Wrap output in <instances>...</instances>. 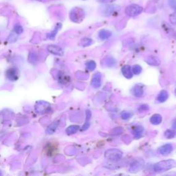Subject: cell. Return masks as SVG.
<instances>
[{
    "label": "cell",
    "instance_id": "cell-10",
    "mask_svg": "<svg viewBox=\"0 0 176 176\" xmlns=\"http://www.w3.org/2000/svg\"><path fill=\"white\" fill-rule=\"evenodd\" d=\"M47 50L52 54V55H55L56 56H63L64 55V52L61 47H59L58 46H56V45H50V46L47 47Z\"/></svg>",
    "mask_w": 176,
    "mask_h": 176
},
{
    "label": "cell",
    "instance_id": "cell-21",
    "mask_svg": "<svg viewBox=\"0 0 176 176\" xmlns=\"http://www.w3.org/2000/svg\"><path fill=\"white\" fill-rule=\"evenodd\" d=\"M80 129V127L78 125H72L69 127L67 128L66 132L68 135H72V134H74L76 133Z\"/></svg>",
    "mask_w": 176,
    "mask_h": 176
},
{
    "label": "cell",
    "instance_id": "cell-39",
    "mask_svg": "<svg viewBox=\"0 0 176 176\" xmlns=\"http://www.w3.org/2000/svg\"><path fill=\"white\" fill-rule=\"evenodd\" d=\"M173 129L175 130L176 132V121H175L174 123H173Z\"/></svg>",
    "mask_w": 176,
    "mask_h": 176
},
{
    "label": "cell",
    "instance_id": "cell-6",
    "mask_svg": "<svg viewBox=\"0 0 176 176\" xmlns=\"http://www.w3.org/2000/svg\"><path fill=\"white\" fill-rule=\"evenodd\" d=\"M50 104L47 103V102H44V101H39V102H38L35 105L36 111L38 113H41V114L47 112L50 109Z\"/></svg>",
    "mask_w": 176,
    "mask_h": 176
},
{
    "label": "cell",
    "instance_id": "cell-37",
    "mask_svg": "<svg viewBox=\"0 0 176 176\" xmlns=\"http://www.w3.org/2000/svg\"><path fill=\"white\" fill-rule=\"evenodd\" d=\"M98 2L103 3V4H107V3H112L115 2L116 0H97Z\"/></svg>",
    "mask_w": 176,
    "mask_h": 176
},
{
    "label": "cell",
    "instance_id": "cell-12",
    "mask_svg": "<svg viewBox=\"0 0 176 176\" xmlns=\"http://www.w3.org/2000/svg\"><path fill=\"white\" fill-rule=\"evenodd\" d=\"M145 61L149 65H153V66H158L160 64V60L155 56H148L145 58Z\"/></svg>",
    "mask_w": 176,
    "mask_h": 176
},
{
    "label": "cell",
    "instance_id": "cell-9",
    "mask_svg": "<svg viewBox=\"0 0 176 176\" xmlns=\"http://www.w3.org/2000/svg\"><path fill=\"white\" fill-rule=\"evenodd\" d=\"M101 13L103 14L104 16H109L112 14L118 8L117 6L114 5H108L105 6L103 8H101Z\"/></svg>",
    "mask_w": 176,
    "mask_h": 176
},
{
    "label": "cell",
    "instance_id": "cell-31",
    "mask_svg": "<svg viewBox=\"0 0 176 176\" xmlns=\"http://www.w3.org/2000/svg\"><path fill=\"white\" fill-rule=\"evenodd\" d=\"M14 32L17 35H19V34H22L23 31V27L21 26L20 24H16L14 27Z\"/></svg>",
    "mask_w": 176,
    "mask_h": 176
},
{
    "label": "cell",
    "instance_id": "cell-3",
    "mask_svg": "<svg viewBox=\"0 0 176 176\" xmlns=\"http://www.w3.org/2000/svg\"><path fill=\"white\" fill-rule=\"evenodd\" d=\"M123 152L118 149H109L105 153V158L111 161H118L123 157Z\"/></svg>",
    "mask_w": 176,
    "mask_h": 176
},
{
    "label": "cell",
    "instance_id": "cell-22",
    "mask_svg": "<svg viewBox=\"0 0 176 176\" xmlns=\"http://www.w3.org/2000/svg\"><path fill=\"white\" fill-rule=\"evenodd\" d=\"M61 28V23H58V24L56 26L55 30H54V31H53L52 32H50V34L47 35V37H48V38L50 39L53 40L55 38L56 35V33H57V32H58L59 30Z\"/></svg>",
    "mask_w": 176,
    "mask_h": 176
},
{
    "label": "cell",
    "instance_id": "cell-32",
    "mask_svg": "<svg viewBox=\"0 0 176 176\" xmlns=\"http://www.w3.org/2000/svg\"><path fill=\"white\" fill-rule=\"evenodd\" d=\"M169 21L173 25H176V11L170 14Z\"/></svg>",
    "mask_w": 176,
    "mask_h": 176
},
{
    "label": "cell",
    "instance_id": "cell-42",
    "mask_svg": "<svg viewBox=\"0 0 176 176\" xmlns=\"http://www.w3.org/2000/svg\"><path fill=\"white\" fill-rule=\"evenodd\" d=\"M0 176H1V172H0Z\"/></svg>",
    "mask_w": 176,
    "mask_h": 176
},
{
    "label": "cell",
    "instance_id": "cell-29",
    "mask_svg": "<svg viewBox=\"0 0 176 176\" xmlns=\"http://www.w3.org/2000/svg\"><path fill=\"white\" fill-rule=\"evenodd\" d=\"M123 132V128L121 127H118L114 128V129L112 131L111 134L112 135L116 136V135H120V134H121Z\"/></svg>",
    "mask_w": 176,
    "mask_h": 176
},
{
    "label": "cell",
    "instance_id": "cell-27",
    "mask_svg": "<svg viewBox=\"0 0 176 176\" xmlns=\"http://www.w3.org/2000/svg\"><path fill=\"white\" fill-rule=\"evenodd\" d=\"M132 70L133 74H135V75H138V74L141 73L142 68L141 66H140L139 65H135L132 67Z\"/></svg>",
    "mask_w": 176,
    "mask_h": 176
},
{
    "label": "cell",
    "instance_id": "cell-26",
    "mask_svg": "<svg viewBox=\"0 0 176 176\" xmlns=\"http://www.w3.org/2000/svg\"><path fill=\"white\" fill-rule=\"evenodd\" d=\"M86 67L89 71H94L96 68V63L94 61H89L86 63Z\"/></svg>",
    "mask_w": 176,
    "mask_h": 176
},
{
    "label": "cell",
    "instance_id": "cell-30",
    "mask_svg": "<svg viewBox=\"0 0 176 176\" xmlns=\"http://www.w3.org/2000/svg\"><path fill=\"white\" fill-rule=\"evenodd\" d=\"M76 76L78 79L83 80H86L89 78L88 74L85 72H78L76 73Z\"/></svg>",
    "mask_w": 176,
    "mask_h": 176
},
{
    "label": "cell",
    "instance_id": "cell-4",
    "mask_svg": "<svg viewBox=\"0 0 176 176\" xmlns=\"http://www.w3.org/2000/svg\"><path fill=\"white\" fill-rule=\"evenodd\" d=\"M143 8L141 6L137 4H132L128 6L125 8V14L129 17H136L141 14L142 12Z\"/></svg>",
    "mask_w": 176,
    "mask_h": 176
},
{
    "label": "cell",
    "instance_id": "cell-14",
    "mask_svg": "<svg viewBox=\"0 0 176 176\" xmlns=\"http://www.w3.org/2000/svg\"><path fill=\"white\" fill-rule=\"evenodd\" d=\"M112 35V32L108 31V30H101L100 31V32H98V37H99L100 39L104 41V40H107L108 39L109 37H111Z\"/></svg>",
    "mask_w": 176,
    "mask_h": 176
},
{
    "label": "cell",
    "instance_id": "cell-38",
    "mask_svg": "<svg viewBox=\"0 0 176 176\" xmlns=\"http://www.w3.org/2000/svg\"><path fill=\"white\" fill-rule=\"evenodd\" d=\"M89 125H89V122H86V123H85V125H83V128H82V130H83V131H85V130H87V129H88V128L89 127Z\"/></svg>",
    "mask_w": 176,
    "mask_h": 176
},
{
    "label": "cell",
    "instance_id": "cell-24",
    "mask_svg": "<svg viewBox=\"0 0 176 176\" xmlns=\"http://www.w3.org/2000/svg\"><path fill=\"white\" fill-rule=\"evenodd\" d=\"M93 43V40L92 39L90 38H83V39L80 41V46L83 47H88L89 46Z\"/></svg>",
    "mask_w": 176,
    "mask_h": 176
},
{
    "label": "cell",
    "instance_id": "cell-1",
    "mask_svg": "<svg viewBox=\"0 0 176 176\" xmlns=\"http://www.w3.org/2000/svg\"><path fill=\"white\" fill-rule=\"evenodd\" d=\"M176 166V162L174 160H166L160 161L156 163L153 166L154 171L157 173H162L167 171L169 170L173 169Z\"/></svg>",
    "mask_w": 176,
    "mask_h": 176
},
{
    "label": "cell",
    "instance_id": "cell-33",
    "mask_svg": "<svg viewBox=\"0 0 176 176\" xmlns=\"http://www.w3.org/2000/svg\"><path fill=\"white\" fill-rule=\"evenodd\" d=\"M148 109H149V106L147 105H141L138 107V112L141 113L147 111Z\"/></svg>",
    "mask_w": 176,
    "mask_h": 176
},
{
    "label": "cell",
    "instance_id": "cell-11",
    "mask_svg": "<svg viewBox=\"0 0 176 176\" xmlns=\"http://www.w3.org/2000/svg\"><path fill=\"white\" fill-rule=\"evenodd\" d=\"M174 150V146L171 144H166L160 147L158 149L159 153L162 156H167Z\"/></svg>",
    "mask_w": 176,
    "mask_h": 176
},
{
    "label": "cell",
    "instance_id": "cell-28",
    "mask_svg": "<svg viewBox=\"0 0 176 176\" xmlns=\"http://www.w3.org/2000/svg\"><path fill=\"white\" fill-rule=\"evenodd\" d=\"M132 116V114L129 112H123L121 114V117L123 120L127 121Z\"/></svg>",
    "mask_w": 176,
    "mask_h": 176
},
{
    "label": "cell",
    "instance_id": "cell-40",
    "mask_svg": "<svg viewBox=\"0 0 176 176\" xmlns=\"http://www.w3.org/2000/svg\"><path fill=\"white\" fill-rule=\"evenodd\" d=\"M37 1H44V0H37Z\"/></svg>",
    "mask_w": 176,
    "mask_h": 176
},
{
    "label": "cell",
    "instance_id": "cell-25",
    "mask_svg": "<svg viewBox=\"0 0 176 176\" xmlns=\"http://www.w3.org/2000/svg\"><path fill=\"white\" fill-rule=\"evenodd\" d=\"M175 135H176V132L174 129H167L165 132V136L168 139H171L173 138H174Z\"/></svg>",
    "mask_w": 176,
    "mask_h": 176
},
{
    "label": "cell",
    "instance_id": "cell-20",
    "mask_svg": "<svg viewBox=\"0 0 176 176\" xmlns=\"http://www.w3.org/2000/svg\"><path fill=\"white\" fill-rule=\"evenodd\" d=\"M58 125H59L58 121L54 122V123H52L48 127H47V129L46 130L47 133H49V134L53 133L56 131V128H57V127H58Z\"/></svg>",
    "mask_w": 176,
    "mask_h": 176
},
{
    "label": "cell",
    "instance_id": "cell-17",
    "mask_svg": "<svg viewBox=\"0 0 176 176\" xmlns=\"http://www.w3.org/2000/svg\"><path fill=\"white\" fill-rule=\"evenodd\" d=\"M104 65L108 68H112L114 67L116 63V61L114 58L111 57V56H107V57L103 59Z\"/></svg>",
    "mask_w": 176,
    "mask_h": 176
},
{
    "label": "cell",
    "instance_id": "cell-2",
    "mask_svg": "<svg viewBox=\"0 0 176 176\" xmlns=\"http://www.w3.org/2000/svg\"><path fill=\"white\" fill-rule=\"evenodd\" d=\"M85 16V11L80 8H74L71 10L70 14V19L73 22L80 23L84 19Z\"/></svg>",
    "mask_w": 176,
    "mask_h": 176
},
{
    "label": "cell",
    "instance_id": "cell-15",
    "mask_svg": "<svg viewBox=\"0 0 176 176\" xmlns=\"http://www.w3.org/2000/svg\"><path fill=\"white\" fill-rule=\"evenodd\" d=\"M132 93L133 96L136 97L138 98L142 96L143 95V93H144V89H143L142 86L139 85L134 86L133 89H132Z\"/></svg>",
    "mask_w": 176,
    "mask_h": 176
},
{
    "label": "cell",
    "instance_id": "cell-18",
    "mask_svg": "<svg viewBox=\"0 0 176 176\" xmlns=\"http://www.w3.org/2000/svg\"><path fill=\"white\" fill-rule=\"evenodd\" d=\"M162 121V116L160 114H153L150 118V122L152 125H158L161 123V122Z\"/></svg>",
    "mask_w": 176,
    "mask_h": 176
},
{
    "label": "cell",
    "instance_id": "cell-41",
    "mask_svg": "<svg viewBox=\"0 0 176 176\" xmlns=\"http://www.w3.org/2000/svg\"><path fill=\"white\" fill-rule=\"evenodd\" d=\"M175 95H176V89H175Z\"/></svg>",
    "mask_w": 176,
    "mask_h": 176
},
{
    "label": "cell",
    "instance_id": "cell-35",
    "mask_svg": "<svg viewBox=\"0 0 176 176\" xmlns=\"http://www.w3.org/2000/svg\"><path fill=\"white\" fill-rule=\"evenodd\" d=\"M169 2L170 6L174 9L176 8V0H169Z\"/></svg>",
    "mask_w": 176,
    "mask_h": 176
},
{
    "label": "cell",
    "instance_id": "cell-19",
    "mask_svg": "<svg viewBox=\"0 0 176 176\" xmlns=\"http://www.w3.org/2000/svg\"><path fill=\"white\" fill-rule=\"evenodd\" d=\"M143 132H144V129L141 126H136L133 129V133L134 134V136L136 139L141 138Z\"/></svg>",
    "mask_w": 176,
    "mask_h": 176
},
{
    "label": "cell",
    "instance_id": "cell-8",
    "mask_svg": "<svg viewBox=\"0 0 176 176\" xmlns=\"http://www.w3.org/2000/svg\"><path fill=\"white\" fill-rule=\"evenodd\" d=\"M7 78L11 81H15L19 79V72L14 68H12L8 69L6 72Z\"/></svg>",
    "mask_w": 176,
    "mask_h": 176
},
{
    "label": "cell",
    "instance_id": "cell-34",
    "mask_svg": "<svg viewBox=\"0 0 176 176\" xmlns=\"http://www.w3.org/2000/svg\"><path fill=\"white\" fill-rule=\"evenodd\" d=\"M17 34L15 33V35H14V34H12L10 37H8V41L9 42H14L17 40Z\"/></svg>",
    "mask_w": 176,
    "mask_h": 176
},
{
    "label": "cell",
    "instance_id": "cell-7",
    "mask_svg": "<svg viewBox=\"0 0 176 176\" xmlns=\"http://www.w3.org/2000/svg\"><path fill=\"white\" fill-rule=\"evenodd\" d=\"M101 83H102V76L99 72H97L94 74L91 80V85L95 89H98L100 88Z\"/></svg>",
    "mask_w": 176,
    "mask_h": 176
},
{
    "label": "cell",
    "instance_id": "cell-13",
    "mask_svg": "<svg viewBox=\"0 0 176 176\" xmlns=\"http://www.w3.org/2000/svg\"><path fill=\"white\" fill-rule=\"evenodd\" d=\"M122 73H123V76L127 79H130L132 78L133 76V72L132 70V68L129 65H125L122 68Z\"/></svg>",
    "mask_w": 176,
    "mask_h": 176
},
{
    "label": "cell",
    "instance_id": "cell-23",
    "mask_svg": "<svg viewBox=\"0 0 176 176\" xmlns=\"http://www.w3.org/2000/svg\"><path fill=\"white\" fill-rule=\"evenodd\" d=\"M28 61L32 64L37 63L38 61V56L37 54L33 52H30L28 56Z\"/></svg>",
    "mask_w": 176,
    "mask_h": 176
},
{
    "label": "cell",
    "instance_id": "cell-5",
    "mask_svg": "<svg viewBox=\"0 0 176 176\" xmlns=\"http://www.w3.org/2000/svg\"><path fill=\"white\" fill-rule=\"evenodd\" d=\"M145 165V162L142 159H136L134 160L133 162L130 164L129 171L132 173L138 172L143 168Z\"/></svg>",
    "mask_w": 176,
    "mask_h": 176
},
{
    "label": "cell",
    "instance_id": "cell-36",
    "mask_svg": "<svg viewBox=\"0 0 176 176\" xmlns=\"http://www.w3.org/2000/svg\"><path fill=\"white\" fill-rule=\"evenodd\" d=\"M91 116H92V113L89 110H87L86 111V121L89 122V119L91 118Z\"/></svg>",
    "mask_w": 176,
    "mask_h": 176
},
{
    "label": "cell",
    "instance_id": "cell-16",
    "mask_svg": "<svg viewBox=\"0 0 176 176\" xmlns=\"http://www.w3.org/2000/svg\"><path fill=\"white\" fill-rule=\"evenodd\" d=\"M168 98H169L168 92L166 90H162L160 92L159 94L158 95L157 100L158 101L159 103H164L168 99Z\"/></svg>",
    "mask_w": 176,
    "mask_h": 176
}]
</instances>
